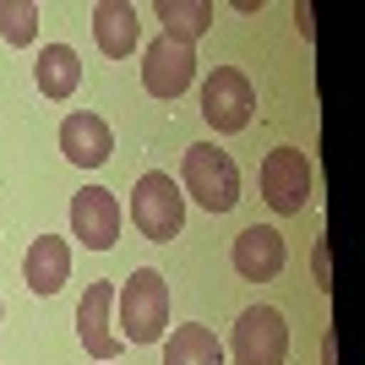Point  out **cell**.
<instances>
[{
    "label": "cell",
    "mask_w": 365,
    "mask_h": 365,
    "mask_svg": "<svg viewBox=\"0 0 365 365\" xmlns=\"http://www.w3.org/2000/svg\"><path fill=\"white\" fill-rule=\"evenodd\" d=\"M180 180H185L180 197L202 202L207 213H235V202H240V169H235V158H229L224 148H213V142L185 148Z\"/></svg>",
    "instance_id": "obj_1"
},
{
    "label": "cell",
    "mask_w": 365,
    "mask_h": 365,
    "mask_svg": "<svg viewBox=\"0 0 365 365\" xmlns=\"http://www.w3.org/2000/svg\"><path fill=\"white\" fill-rule=\"evenodd\" d=\"M115 311L131 344H158L169 327V284L158 267H137L125 278V289H115Z\"/></svg>",
    "instance_id": "obj_2"
},
{
    "label": "cell",
    "mask_w": 365,
    "mask_h": 365,
    "mask_svg": "<svg viewBox=\"0 0 365 365\" xmlns=\"http://www.w3.org/2000/svg\"><path fill=\"white\" fill-rule=\"evenodd\" d=\"M131 224L158 245H169L185 229V197H180V185L169 180L164 169H148L137 180V191H131Z\"/></svg>",
    "instance_id": "obj_3"
},
{
    "label": "cell",
    "mask_w": 365,
    "mask_h": 365,
    "mask_svg": "<svg viewBox=\"0 0 365 365\" xmlns=\"http://www.w3.org/2000/svg\"><path fill=\"white\" fill-rule=\"evenodd\" d=\"M257 109V88L240 66H213V76L202 82V120L213 131H245Z\"/></svg>",
    "instance_id": "obj_4"
},
{
    "label": "cell",
    "mask_w": 365,
    "mask_h": 365,
    "mask_svg": "<svg viewBox=\"0 0 365 365\" xmlns=\"http://www.w3.org/2000/svg\"><path fill=\"white\" fill-rule=\"evenodd\" d=\"M262 202L273 207V213H300L305 202H311V158L300 148H273L262 158Z\"/></svg>",
    "instance_id": "obj_5"
},
{
    "label": "cell",
    "mask_w": 365,
    "mask_h": 365,
    "mask_svg": "<svg viewBox=\"0 0 365 365\" xmlns=\"http://www.w3.org/2000/svg\"><path fill=\"white\" fill-rule=\"evenodd\" d=\"M229 344H235V360L240 365H284L289 327H284V317H278L273 305H251V311H240Z\"/></svg>",
    "instance_id": "obj_6"
},
{
    "label": "cell",
    "mask_w": 365,
    "mask_h": 365,
    "mask_svg": "<svg viewBox=\"0 0 365 365\" xmlns=\"http://www.w3.org/2000/svg\"><path fill=\"white\" fill-rule=\"evenodd\" d=\"M197 82V49L191 44H175V38H153L148 49H142V88L153 93V98H180L185 88Z\"/></svg>",
    "instance_id": "obj_7"
},
{
    "label": "cell",
    "mask_w": 365,
    "mask_h": 365,
    "mask_svg": "<svg viewBox=\"0 0 365 365\" xmlns=\"http://www.w3.org/2000/svg\"><path fill=\"white\" fill-rule=\"evenodd\" d=\"M120 197L104 191V185H82L71 197V229L76 240L88 245V251H109V245L120 240Z\"/></svg>",
    "instance_id": "obj_8"
},
{
    "label": "cell",
    "mask_w": 365,
    "mask_h": 365,
    "mask_svg": "<svg viewBox=\"0 0 365 365\" xmlns=\"http://www.w3.org/2000/svg\"><path fill=\"white\" fill-rule=\"evenodd\" d=\"M284 257H289V245H284V235L273 224H251L235 235V273L245 284H273L284 273Z\"/></svg>",
    "instance_id": "obj_9"
},
{
    "label": "cell",
    "mask_w": 365,
    "mask_h": 365,
    "mask_svg": "<svg viewBox=\"0 0 365 365\" xmlns=\"http://www.w3.org/2000/svg\"><path fill=\"white\" fill-rule=\"evenodd\" d=\"M109 311H115V284H88V294H82V305H76V333H82V349L93 354V360H115L120 354V333L109 327Z\"/></svg>",
    "instance_id": "obj_10"
},
{
    "label": "cell",
    "mask_w": 365,
    "mask_h": 365,
    "mask_svg": "<svg viewBox=\"0 0 365 365\" xmlns=\"http://www.w3.org/2000/svg\"><path fill=\"white\" fill-rule=\"evenodd\" d=\"M61 153L76 169H98V164H109L115 137H109V125L98 120L93 109H71V115L61 120Z\"/></svg>",
    "instance_id": "obj_11"
},
{
    "label": "cell",
    "mask_w": 365,
    "mask_h": 365,
    "mask_svg": "<svg viewBox=\"0 0 365 365\" xmlns=\"http://www.w3.org/2000/svg\"><path fill=\"white\" fill-rule=\"evenodd\" d=\"M142 38V16L131 0H98L93 6V44L104 49L109 61H125Z\"/></svg>",
    "instance_id": "obj_12"
},
{
    "label": "cell",
    "mask_w": 365,
    "mask_h": 365,
    "mask_svg": "<svg viewBox=\"0 0 365 365\" xmlns=\"http://www.w3.org/2000/svg\"><path fill=\"white\" fill-rule=\"evenodd\" d=\"M22 278H28L33 294H55L71 278V245L61 235H38L28 245V257H22Z\"/></svg>",
    "instance_id": "obj_13"
},
{
    "label": "cell",
    "mask_w": 365,
    "mask_h": 365,
    "mask_svg": "<svg viewBox=\"0 0 365 365\" xmlns=\"http://www.w3.org/2000/svg\"><path fill=\"white\" fill-rule=\"evenodd\" d=\"M33 82L44 98H71L76 82H82V61H76L71 44H44L38 49V66H33Z\"/></svg>",
    "instance_id": "obj_14"
},
{
    "label": "cell",
    "mask_w": 365,
    "mask_h": 365,
    "mask_svg": "<svg viewBox=\"0 0 365 365\" xmlns=\"http://www.w3.org/2000/svg\"><path fill=\"white\" fill-rule=\"evenodd\" d=\"M164 365H224V349H218L213 327H202V322L175 327L164 344Z\"/></svg>",
    "instance_id": "obj_15"
},
{
    "label": "cell",
    "mask_w": 365,
    "mask_h": 365,
    "mask_svg": "<svg viewBox=\"0 0 365 365\" xmlns=\"http://www.w3.org/2000/svg\"><path fill=\"white\" fill-rule=\"evenodd\" d=\"M158 22H164V38L197 44L202 33L213 28V6L207 0H158Z\"/></svg>",
    "instance_id": "obj_16"
},
{
    "label": "cell",
    "mask_w": 365,
    "mask_h": 365,
    "mask_svg": "<svg viewBox=\"0 0 365 365\" xmlns=\"http://www.w3.org/2000/svg\"><path fill=\"white\" fill-rule=\"evenodd\" d=\"M0 38L11 49H28L38 38V0H0Z\"/></svg>",
    "instance_id": "obj_17"
},
{
    "label": "cell",
    "mask_w": 365,
    "mask_h": 365,
    "mask_svg": "<svg viewBox=\"0 0 365 365\" xmlns=\"http://www.w3.org/2000/svg\"><path fill=\"white\" fill-rule=\"evenodd\" d=\"M0 317H6V305H0Z\"/></svg>",
    "instance_id": "obj_18"
}]
</instances>
